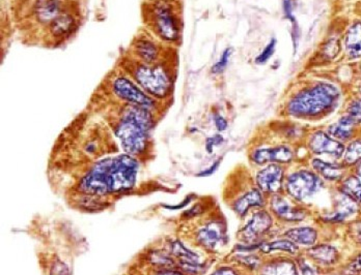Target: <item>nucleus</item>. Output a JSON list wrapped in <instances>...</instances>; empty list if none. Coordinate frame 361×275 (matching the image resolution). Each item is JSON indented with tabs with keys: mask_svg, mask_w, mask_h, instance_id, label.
<instances>
[{
	"mask_svg": "<svg viewBox=\"0 0 361 275\" xmlns=\"http://www.w3.org/2000/svg\"><path fill=\"white\" fill-rule=\"evenodd\" d=\"M288 168L281 165L268 164L259 167L252 174L253 182L268 198L283 193Z\"/></svg>",
	"mask_w": 361,
	"mask_h": 275,
	"instance_id": "obj_16",
	"label": "nucleus"
},
{
	"mask_svg": "<svg viewBox=\"0 0 361 275\" xmlns=\"http://www.w3.org/2000/svg\"><path fill=\"white\" fill-rule=\"evenodd\" d=\"M297 266H298L299 274L300 275H329L323 271L320 267L312 263L310 259H307L305 255H299L296 257Z\"/></svg>",
	"mask_w": 361,
	"mask_h": 275,
	"instance_id": "obj_33",
	"label": "nucleus"
},
{
	"mask_svg": "<svg viewBox=\"0 0 361 275\" xmlns=\"http://www.w3.org/2000/svg\"><path fill=\"white\" fill-rule=\"evenodd\" d=\"M259 252L265 258L273 256H287L296 258L299 255L302 254V250L287 237L279 235L270 241L263 242L259 248Z\"/></svg>",
	"mask_w": 361,
	"mask_h": 275,
	"instance_id": "obj_22",
	"label": "nucleus"
},
{
	"mask_svg": "<svg viewBox=\"0 0 361 275\" xmlns=\"http://www.w3.org/2000/svg\"><path fill=\"white\" fill-rule=\"evenodd\" d=\"M220 164H221V158H218L210 167L197 173V177H209V176H212L219 168Z\"/></svg>",
	"mask_w": 361,
	"mask_h": 275,
	"instance_id": "obj_42",
	"label": "nucleus"
},
{
	"mask_svg": "<svg viewBox=\"0 0 361 275\" xmlns=\"http://www.w3.org/2000/svg\"><path fill=\"white\" fill-rule=\"evenodd\" d=\"M307 164L332 188L338 186L350 172L349 169L345 168L342 162H334L314 156H310Z\"/></svg>",
	"mask_w": 361,
	"mask_h": 275,
	"instance_id": "obj_20",
	"label": "nucleus"
},
{
	"mask_svg": "<svg viewBox=\"0 0 361 275\" xmlns=\"http://www.w3.org/2000/svg\"><path fill=\"white\" fill-rule=\"evenodd\" d=\"M352 118L358 125H361V96L354 98L348 105L345 113Z\"/></svg>",
	"mask_w": 361,
	"mask_h": 275,
	"instance_id": "obj_35",
	"label": "nucleus"
},
{
	"mask_svg": "<svg viewBox=\"0 0 361 275\" xmlns=\"http://www.w3.org/2000/svg\"><path fill=\"white\" fill-rule=\"evenodd\" d=\"M209 275H253L248 274L245 270L240 268L239 266L235 265L231 262H226V264L217 266L212 272Z\"/></svg>",
	"mask_w": 361,
	"mask_h": 275,
	"instance_id": "obj_34",
	"label": "nucleus"
},
{
	"mask_svg": "<svg viewBox=\"0 0 361 275\" xmlns=\"http://www.w3.org/2000/svg\"><path fill=\"white\" fill-rule=\"evenodd\" d=\"M167 250L177 260L178 263H200L206 261L200 252L188 248L180 239H169L167 242Z\"/></svg>",
	"mask_w": 361,
	"mask_h": 275,
	"instance_id": "obj_25",
	"label": "nucleus"
},
{
	"mask_svg": "<svg viewBox=\"0 0 361 275\" xmlns=\"http://www.w3.org/2000/svg\"><path fill=\"white\" fill-rule=\"evenodd\" d=\"M131 75L136 83L153 98H165L171 91V76L162 65L138 63L132 68Z\"/></svg>",
	"mask_w": 361,
	"mask_h": 275,
	"instance_id": "obj_7",
	"label": "nucleus"
},
{
	"mask_svg": "<svg viewBox=\"0 0 361 275\" xmlns=\"http://www.w3.org/2000/svg\"><path fill=\"white\" fill-rule=\"evenodd\" d=\"M214 124L218 132H224L228 129V121L220 115L214 116Z\"/></svg>",
	"mask_w": 361,
	"mask_h": 275,
	"instance_id": "obj_43",
	"label": "nucleus"
},
{
	"mask_svg": "<svg viewBox=\"0 0 361 275\" xmlns=\"http://www.w3.org/2000/svg\"><path fill=\"white\" fill-rule=\"evenodd\" d=\"M283 226L275 221L267 207L252 211L237 232L238 242L263 243L281 235Z\"/></svg>",
	"mask_w": 361,
	"mask_h": 275,
	"instance_id": "obj_5",
	"label": "nucleus"
},
{
	"mask_svg": "<svg viewBox=\"0 0 361 275\" xmlns=\"http://www.w3.org/2000/svg\"><path fill=\"white\" fill-rule=\"evenodd\" d=\"M360 215L361 207L338 188H332L329 205L314 212V222L325 229L340 228Z\"/></svg>",
	"mask_w": 361,
	"mask_h": 275,
	"instance_id": "obj_4",
	"label": "nucleus"
},
{
	"mask_svg": "<svg viewBox=\"0 0 361 275\" xmlns=\"http://www.w3.org/2000/svg\"><path fill=\"white\" fill-rule=\"evenodd\" d=\"M322 231L323 226H321L320 224L303 223L285 226L281 230V235L294 242L303 252L322 241Z\"/></svg>",
	"mask_w": 361,
	"mask_h": 275,
	"instance_id": "obj_18",
	"label": "nucleus"
},
{
	"mask_svg": "<svg viewBox=\"0 0 361 275\" xmlns=\"http://www.w3.org/2000/svg\"><path fill=\"white\" fill-rule=\"evenodd\" d=\"M345 241L354 248H361V215L343 226Z\"/></svg>",
	"mask_w": 361,
	"mask_h": 275,
	"instance_id": "obj_32",
	"label": "nucleus"
},
{
	"mask_svg": "<svg viewBox=\"0 0 361 275\" xmlns=\"http://www.w3.org/2000/svg\"><path fill=\"white\" fill-rule=\"evenodd\" d=\"M147 21L164 41H176L179 39V22L169 2L159 0L149 6L147 4Z\"/></svg>",
	"mask_w": 361,
	"mask_h": 275,
	"instance_id": "obj_8",
	"label": "nucleus"
},
{
	"mask_svg": "<svg viewBox=\"0 0 361 275\" xmlns=\"http://www.w3.org/2000/svg\"><path fill=\"white\" fill-rule=\"evenodd\" d=\"M50 275H70L69 267L61 259H55L50 269Z\"/></svg>",
	"mask_w": 361,
	"mask_h": 275,
	"instance_id": "obj_39",
	"label": "nucleus"
},
{
	"mask_svg": "<svg viewBox=\"0 0 361 275\" xmlns=\"http://www.w3.org/2000/svg\"><path fill=\"white\" fill-rule=\"evenodd\" d=\"M267 208L283 228L314 221V211L310 207L293 201L285 193L268 198Z\"/></svg>",
	"mask_w": 361,
	"mask_h": 275,
	"instance_id": "obj_6",
	"label": "nucleus"
},
{
	"mask_svg": "<svg viewBox=\"0 0 361 275\" xmlns=\"http://www.w3.org/2000/svg\"><path fill=\"white\" fill-rule=\"evenodd\" d=\"M302 254L329 275H336L347 258L340 246L325 239L303 250Z\"/></svg>",
	"mask_w": 361,
	"mask_h": 275,
	"instance_id": "obj_11",
	"label": "nucleus"
},
{
	"mask_svg": "<svg viewBox=\"0 0 361 275\" xmlns=\"http://www.w3.org/2000/svg\"><path fill=\"white\" fill-rule=\"evenodd\" d=\"M149 262L157 268V270L178 268L177 260L169 254V250H153V252H151V254H149Z\"/></svg>",
	"mask_w": 361,
	"mask_h": 275,
	"instance_id": "obj_30",
	"label": "nucleus"
},
{
	"mask_svg": "<svg viewBox=\"0 0 361 275\" xmlns=\"http://www.w3.org/2000/svg\"><path fill=\"white\" fill-rule=\"evenodd\" d=\"M232 53L233 51L231 48L224 50V52L222 53L221 56H220L219 60L213 65L212 72H214V74H220V72H224L226 68L228 67V60H230V57L232 56Z\"/></svg>",
	"mask_w": 361,
	"mask_h": 275,
	"instance_id": "obj_38",
	"label": "nucleus"
},
{
	"mask_svg": "<svg viewBox=\"0 0 361 275\" xmlns=\"http://www.w3.org/2000/svg\"><path fill=\"white\" fill-rule=\"evenodd\" d=\"M71 14L65 8L63 0H37L34 6V17L41 25H48L50 34L59 20Z\"/></svg>",
	"mask_w": 361,
	"mask_h": 275,
	"instance_id": "obj_19",
	"label": "nucleus"
},
{
	"mask_svg": "<svg viewBox=\"0 0 361 275\" xmlns=\"http://www.w3.org/2000/svg\"><path fill=\"white\" fill-rule=\"evenodd\" d=\"M343 50L350 60L361 59V20L350 24L343 35Z\"/></svg>",
	"mask_w": 361,
	"mask_h": 275,
	"instance_id": "obj_24",
	"label": "nucleus"
},
{
	"mask_svg": "<svg viewBox=\"0 0 361 275\" xmlns=\"http://www.w3.org/2000/svg\"><path fill=\"white\" fill-rule=\"evenodd\" d=\"M275 47H276V39H271L270 43L264 48L261 54L255 58V63H257V65H264V63H267V61L271 58V56L274 54Z\"/></svg>",
	"mask_w": 361,
	"mask_h": 275,
	"instance_id": "obj_37",
	"label": "nucleus"
},
{
	"mask_svg": "<svg viewBox=\"0 0 361 275\" xmlns=\"http://www.w3.org/2000/svg\"><path fill=\"white\" fill-rule=\"evenodd\" d=\"M195 198H197V196H195V193H190V195L187 196L182 202L176 204V205H166V204H164V205L162 206L164 207V208L169 209V210H180V209L186 208L191 202L195 201Z\"/></svg>",
	"mask_w": 361,
	"mask_h": 275,
	"instance_id": "obj_41",
	"label": "nucleus"
},
{
	"mask_svg": "<svg viewBox=\"0 0 361 275\" xmlns=\"http://www.w3.org/2000/svg\"><path fill=\"white\" fill-rule=\"evenodd\" d=\"M138 169L140 165L133 155L126 153L112 158L109 171L111 193H124L133 188L137 179Z\"/></svg>",
	"mask_w": 361,
	"mask_h": 275,
	"instance_id": "obj_10",
	"label": "nucleus"
},
{
	"mask_svg": "<svg viewBox=\"0 0 361 275\" xmlns=\"http://www.w3.org/2000/svg\"><path fill=\"white\" fill-rule=\"evenodd\" d=\"M195 245L208 254H216L228 242V226L222 217L206 219L193 232Z\"/></svg>",
	"mask_w": 361,
	"mask_h": 275,
	"instance_id": "obj_9",
	"label": "nucleus"
},
{
	"mask_svg": "<svg viewBox=\"0 0 361 275\" xmlns=\"http://www.w3.org/2000/svg\"><path fill=\"white\" fill-rule=\"evenodd\" d=\"M155 275H187L180 268H171V269L156 270Z\"/></svg>",
	"mask_w": 361,
	"mask_h": 275,
	"instance_id": "obj_44",
	"label": "nucleus"
},
{
	"mask_svg": "<svg viewBox=\"0 0 361 275\" xmlns=\"http://www.w3.org/2000/svg\"><path fill=\"white\" fill-rule=\"evenodd\" d=\"M151 110L129 105L123 112L114 133L130 155H140L147 151L149 132L153 127Z\"/></svg>",
	"mask_w": 361,
	"mask_h": 275,
	"instance_id": "obj_2",
	"label": "nucleus"
},
{
	"mask_svg": "<svg viewBox=\"0 0 361 275\" xmlns=\"http://www.w3.org/2000/svg\"><path fill=\"white\" fill-rule=\"evenodd\" d=\"M342 91L334 83L320 82L301 90L290 101L287 112L298 120L325 117L338 107Z\"/></svg>",
	"mask_w": 361,
	"mask_h": 275,
	"instance_id": "obj_1",
	"label": "nucleus"
},
{
	"mask_svg": "<svg viewBox=\"0 0 361 275\" xmlns=\"http://www.w3.org/2000/svg\"><path fill=\"white\" fill-rule=\"evenodd\" d=\"M265 257L261 252H231L228 262L234 263L248 274L255 275L261 268Z\"/></svg>",
	"mask_w": 361,
	"mask_h": 275,
	"instance_id": "obj_26",
	"label": "nucleus"
},
{
	"mask_svg": "<svg viewBox=\"0 0 361 275\" xmlns=\"http://www.w3.org/2000/svg\"><path fill=\"white\" fill-rule=\"evenodd\" d=\"M224 139L221 135L217 134V135L213 136L207 139L206 141V151L208 153H212L214 151L215 147L219 146L224 143Z\"/></svg>",
	"mask_w": 361,
	"mask_h": 275,
	"instance_id": "obj_40",
	"label": "nucleus"
},
{
	"mask_svg": "<svg viewBox=\"0 0 361 275\" xmlns=\"http://www.w3.org/2000/svg\"><path fill=\"white\" fill-rule=\"evenodd\" d=\"M336 188L361 207V179L353 171H350Z\"/></svg>",
	"mask_w": 361,
	"mask_h": 275,
	"instance_id": "obj_28",
	"label": "nucleus"
},
{
	"mask_svg": "<svg viewBox=\"0 0 361 275\" xmlns=\"http://www.w3.org/2000/svg\"><path fill=\"white\" fill-rule=\"evenodd\" d=\"M345 144L332 138L323 129H317L310 134L307 140V149L310 156L324 160L342 162Z\"/></svg>",
	"mask_w": 361,
	"mask_h": 275,
	"instance_id": "obj_15",
	"label": "nucleus"
},
{
	"mask_svg": "<svg viewBox=\"0 0 361 275\" xmlns=\"http://www.w3.org/2000/svg\"><path fill=\"white\" fill-rule=\"evenodd\" d=\"M206 203H202V202H197V204H195L190 209H186V210L183 212L182 217L184 219H195V217H199L200 215H204L207 211Z\"/></svg>",
	"mask_w": 361,
	"mask_h": 275,
	"instance_id": "obj_36",
	"label": "nucleus"
},
{
	"mask_svg": "<svg viewBox=\"0 0 361 275\" xmlns=\"http://www.w3.org/2000/svg\"><path fill=\"white\" fill-rule=\"evenodd\" d=\"M255 275H300L296 259L287 256L267 257Z\"/></svg>",
	"mask_w": 361,
	"mask_h": 275,
	"instance_id": "obj_21",
	"label": "nucleus"
},
{
	"mask_svg": "<svg viewBox=\"0 0 361 275\" xmlns=\"http://www.w3.org/2000/svg\"><path fill=\"white\" fill-rule=\"evenodd\" d=\"M342 162L350 171H353L361 164V137L357 136L345 144Z\"/></svg>",
	"mask_w": 361,
	"mask_h": 275,
	"instance_id": "obj_29",
	"label": "nucleus"
},
{
	"mask_svg": "<svg viewBox=\"0 0 361 275\" xmlns=\"http://www.w3.org/2000/svg\"><path fill=\"white\" fill-rule=\"evenodd\" d=\"M331 188L307 162H301L288 168L283 193L293 201L310 207L314 211L319 200L323 199Z\"/></svg>",
	"mask_w": 361,
	"mask_h": 275,
	"instance_id": "obj_3",
	"label": "nucleus"
},
{
	"mask_svg": "<svg viewBox=\"0 0 361 275\" xmlns=\"http://www.w3.org/2000/svg\"><path fill=\"white\" fill-rule=\"evenodd\" d=\"M298 155L292 145L281 143L272 146H259L252 149L250 153V160L255 169L268 164H277L290 167L297 164Z\"/></svg>",
	"mask_w": 361,
	"mask_h": 275,
	"instance_id": "obj_12",
	"label": "nucleus"
},
{
	"mask_svg": "<svg viewBox=\"0 0 361 275\" xmlns=\"http://www.w3.org/2000/svg\"><path fill=\"white\" fill-rule=\"evenodd\" d=\"M336 275H361V248L345 258Z\"/></svg>",
	"mask_w": 361,
	"mask_h": 275,
	"instance_id": "obj_31",
	"label": "nucleus"
},
{
	"mask_svg": "<svg viewBox=\"0 0 361 275\" xmlns=\"http://www.w3.org/2000/svg\"><path fill=\"white\" fill-rule=\"evenodd\" d=\"M268 197L255 182L245 184L230 199V207L238 219L244 221L252 211L267 207Z\"/></svg>",
	"mask_w": 361,
	"mask_h": 275,
	"instance_id": "obj_14",
	"label": "nucleus"
},
{
	"mask_svg": "<svg viewBox=\"0 0 361 275\" xmlns=\"http://www.w3.org/2000/svg\"><path fill=\"white\" fill-rule=\"evenodd\" d=\"M133 51L142 63L149 65L155 63L159 56V47L157 44L144 35L133 41Z\"/></svg>",
	"mask_w": 361,
	"mask_h": 275,
	"instance_id": "obj_27",
	"label": "nucleus"
},
{
	"mask_svg": "<svg viewBox=\"0 0 361 275\" xmlns=\"http://www.w3.org/2000/svg\"><path fill=\"white\" fill-rule=\"evenodd\" d=\"M353 172L355 173L361 179V164L358 165V166L354 169Z\"/></svg>",
	"mask_w": 361,
	"mask_h": 275,
	"instance_id": "obj_45",
	"label": "nucleus"
},
{
	"mask_svg": "<svg viewBox=\"0 0 361 275\" xmlns=\"http://www.w3.org/2000/svg\"><path fill=\"white\" fill-rule=\"evenodd\" d=\"M111 164L112 158H103L96 162L79 182L81 193L94 197H103L111 193L109 177Z\"/></svg>",
	"mask_w": 361,
	"mask_h": 275,
	"instance_id": "obj_13",
	"label": "nucleus"
},
{
	"mask_svg": "<svg viewBox=\"0 0 361 275\" xmlns=\"http://www.w3.org/2000/svg\"><path fill=\"white\" fill-rule=\"evenodd\" d=\"M360 125L352 120L347 114L341 116L336 122L331 123L326 129V132L336 140L340 141L343 144H347L354 138L357 137V131Z\"/></svg>",
	"mask_w": 361,
	"mask_h": 275,
	"instance_id": "obj_23",
	"label": "nucleus"
},
{
	"mask_svg": "<svg viewBox=\"0 0 361 275\" xmlns=\"http://www.w3.org/2000/svg\"><path fill=\"white\" fill-rule=\"evenodd\" d=\"M112 92L120 100L124 101L131 105L142 107L145 109L152 110L155 107V102L151 96L145 94L135 83L124 76H118L111 83Z\"/></svg>",
	"mask_w": 361,
	"mask_h": 275,
	"instance_id": "obj_17",
	"label": "nucleus"
}]
</instances>
